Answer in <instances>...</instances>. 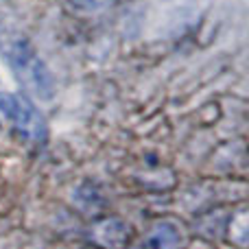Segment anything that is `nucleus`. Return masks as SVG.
<instances>
[{"mask_svg": "<svg viewBox=\"0 0 249 249\" xmlns=\"http://www.w3.org/2000/svg\"><path fill=\"white\" fill-rule=\"evenodd\" d=\"M90 241L101 249H124L131 243V228L118 216H105L92 223Z\"/></svg>", "mask_w": 249, "mask_h": 249, "instance_id": "3", "label": "nucleus"}, {"mask_svg": "<svg viewBox=\"0 0 249 249\" xmlns=\"http://www.w3.org/2000/svg\"><path fill=\"white\" fill-rule=\"evenodd\" d=\"M184 243V232L173 221H158L144 238L146 249H181Z\"/></svg>", "mask_w": 249, "mask_h": 249, "instance_id": "4", "label": "nucleus"}, {"mask_svg": "<svg viewBox=\"0 0 249 249\" xmlns=\"http://www.w3.org/2000/svg\"><path fill=\"white\" fill-rule=\"evenodd\" d=\"M228 238L232 245L245 249L247 247V236H249V225H247V210L245 208H238L236 212L232 214L230 219V225H228Z\"/></svg>", "mask_w": 249, "mask_h": 249, "instance_id": "5", "label": "nucleus"}, {"mask_svg": "<svg viewBox=\"0 0 249 249\" xmlns=\"http://www.w3.org/2000/svg\"><path fill=\"white\" fill-rule=\"evenodd\" d=\"M0 121L11 123L13 129L29 142H42L46 138L44 116L24 96L0 94Z\"/></svg>", "mask_w": 249, "mask_h": 249, "instance_id": "2", "label": "nucleus"}, {"mask_svg": "<svg viewBox=\"0 0 249 249\" xmlns=\"http://www.w3.org/2000/svg\"><path fill=\"white\" fill-rule=\"evenodd\" d=\"M0 48L22 86L39 99H51L55 83L46 64L39 59L29 39L13 29H0Z\"/></svg>", "mask_w": 249, "mask_h": 249, "instance_id": "1", "label": "nucleus"}]
</instances>
